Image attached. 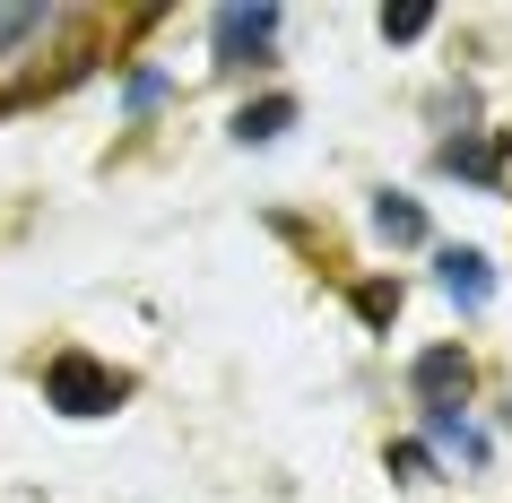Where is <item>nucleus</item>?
<instances>
[{
	"label": "nucleus",
	"mask_w": 512,
	"mask_h": 503,
	"mask_svg": "<svg viewBox=\"0 0 512 503\" xmlns=\"http://www.w3.org/2000/svg\"><path fill=\"white\" fill-rule=\"evenodd\" d=\"M391 477H400V486H426V477H434V451L426 443H400V451H391Z\"/></svg>",
	"instance_id": "nucleus-12"
},
{
	"label": "nucleus",
	"mask_w": 512,
	"mask_h": 503,
	"mask_svg": "<svg viewBox=\"0 0 512 503\" xmlns=\"http://www.w3.org/2000/svg\"><path fill=\"white\" fill-rule=\"evenodd\" d=\"M408 391L426 399V408H460V399H469V356H460V347H426V356L408 365Z\"/></svg>",
	"instance_id": "nucleus-3"
},
{
	"label": "nucleus",
	"mask_w": 512,
	"mask_h": 503,
	"mask_svg": "<svg viewBox=\"0 0 512 503\" xmlns=\"http://www.w3.org/2000/svg\"><path fill=\"white\" fill-rule=\"evenodd\" d=\"M495 165H504V139H443V174L495 183Z\"/></svg>",
	"instance_id": "nucleus-7"
},
{
	"label": "nucleus",
	"mask_w": 512,
	"mask_h": 503,
	"mask_svg": "<svg viewBox=\"0 0 512 503\" xmlns=\"http://www.w3.org/2000/svg\"><path fill=\"white\" fill-rule=\"evenodd\" d=\"M374 235L382 243H426V209H417L408 191H382L374 200Z\"/></svg>",
	"instance_id": "nucleus-6"
},
{
	"label": "nucleus",
	"mask_w": 512,
	"mask_h": 503,
	"mask_svg": "<svg viewBox=\"0 0 512 503\" xmlns=\"http://www.w3.org/2000/svg\"><path fill=\"white\" fill-rule=\"evenodd\" d=\"M157 96H165V70H148V61H139L131 79H122V105H131V113H148Z\"/></svg>",
	"instance_id": "nucleus-11"
},
{
	"label": "nucleus",
	"mask_w": 512,
	"mask_h": 503,
	"mask_svg": "<svg viewBox=\"0 0 512 503\" xmlns=\"http://www.w3.org/2000/svg\"><path fill=\"white\" fill-rule=\"evenodd\" d=\"M209 44H217V70H252V61H270V44H278V9L261 0V9H217L209 18Z\"/></svg>",
	"instance_id": "nucleus-2"
},
{
	"label": "nucleus",
	"mask_w": 512,
	"mask_h": 503,
	"mask_svg": "<svg viewBox=\"0 0 512 503\" xmlns=\"http://www.w3.org/2000/svg\"><path fill=\"white\" fill-rule=\"evenodd\" d=\"M356 313H365V321H391V313H400V278H374V287H356Z\"/></svg>",
	"instance_id": "nucleus-10"
},
{
	"label": "nucleus",
	"mask_w": 512,
	"mask_h": 503,
	"mask_svg": "<svg viewBox=\"0 0 512 503\" xmlns=\"http://www.w3.org/2000/svg\"><path fill=\"white\" fill-rule=\"evenodd\" d=\"M53 27V9H44V0H27V9H0V53H18V44H27V35H44Z\"/></svg>",
	"instance_id": "nucleus-9"
},
{
	"label": "nucleus",
	"mask_w": 512,
	"mask_h": 503,
	"mask_svg": "<svg viewBox=\"0 0 512 503\" xmlns=\"http://www.w3.org/2000/svg\"><path fill=\"white\" fill-rule=\"evenodd\" d=\"M374 27H382V44H417V35L434 27V9H426V0H400V9H382Z\"/></svg>",
	"instance_id": "nucleus-8"
},
{
	"label": "nucleus",
	"mask_w": 512,
	"mask_h": 503,
	"mask_svg": "<svg viewBox=\"0 0 512 503\" xmlns=\"http://www.w3.org/2000/svg\"><path fill=\"white\" fill-rule=\"evenodd\" d=\"M287 122H296V96H261V105H243V113H235V139H243V148H270Z\"/></svg>",
	"instance_id": "nucleus-5"
},
{
	"label": "nucleus",
	"mask_w": 512,
	"mask_h": 503,
	"mask_svg": "<svg viewBox=\"0 0 512 503\" xmlns=\"http://www.w3.org/2000/svg\"><path fill=\"white\" fill-rule=\"evenodd\" d=\"M434 269H443V295H452L460 313H478L486 295H495V261H486V252H469V243H452Z\"/></svg>",
	"instance_id": "nucleus-4"
},
{
	"label": "nucleus",
	"mask_w": 512,
	"mask_h": 503,
	"mask_svg": "<svg viewBox=\"0 0 512 503\" xmlns=\"http://www.w3.org/2000/svg\"><path fill=\"white\" fill-rule=\"evenodd\" d=\"M44 399H53L61 417H113V408L131 399V382L113 365H96L87 347H61L53 365H44Z\"/></svg>",
	"instance_id": "nucleus-1"
}]
</instances>
